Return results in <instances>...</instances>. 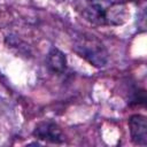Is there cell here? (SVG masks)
Returning a JSON list of instances; mask_svg holds the SVG:
<instances>
[{"instance_id": "obj_1", "label": "cell", "mask_w": 147, "mask_h": 147, "mask_svg": "<svg viewBox=\"0 0 147 147\" xmlns=\"http://www.w3.org/2000/svg\"><path fill=\"white\" fill-rule=\"evenodd\" d=\"M76 13L93 25H121L130 13L123 2L107 0H72Z\"/></svg>"}, {"instance_id": "obj_3", "label": "cell", "mask_w": 147, "mask_h": 147, "mask_svg": "<svg viewBox=\"0 0 147 147\" xmlns=\"http://www.w3.org/2000/svg\"><path fill=\"white\" fill-rule=\"evenodd\" d=\"M33 137L36 139L42 140L45 142L51 144H63L65 141V136L62 131V129L53 121L46 119L39 122L32 132Z\"/></svg>"}, {"instance_id": "obj_5", "label": "cell", "mask_w": 147, "mask_h": 147, "mask_svg": "<svg viewBox=\"0 0 147 147\" xmlns=\"http://www.w3.org/2000/svg\"><path fill=\"white\" fill-rule=\"evenodd\" d=\"M47 67L48 69L57 75H61L67 69V57L63 52H61L59 48H51L47 54Z\"/></svg>"}, {"instance_id": "obj_4", "label": "cell", "mask_w": 147, "mask_h": 147, "mask_svg": "<svg viewBox=\"0 0 147 147\" xmlns=\"http://www.w3.org/2000/svg\"><path fill=\"white\" fill-rule=\"evenodd\" d=\"M129 130L131 140L139 146L147 145V121L141 114H134L129 118Z\"/></svg>"}, {"instance_id": "obj_2", "label": "cell", "mask_w": 147, "mask_h": 147, "mask_svg": "<svg viewBox=\"0 0 147 147\" xmlns=\"http://www.w3.org/2000/svg\"><path fill=\"white\" fill-rule=\"evenodd\" d=\"M72 49L93 67L102 68L108 62L107 48L103 42L93 34H76L72 41Z\"/></svg>"}]
</instances>
